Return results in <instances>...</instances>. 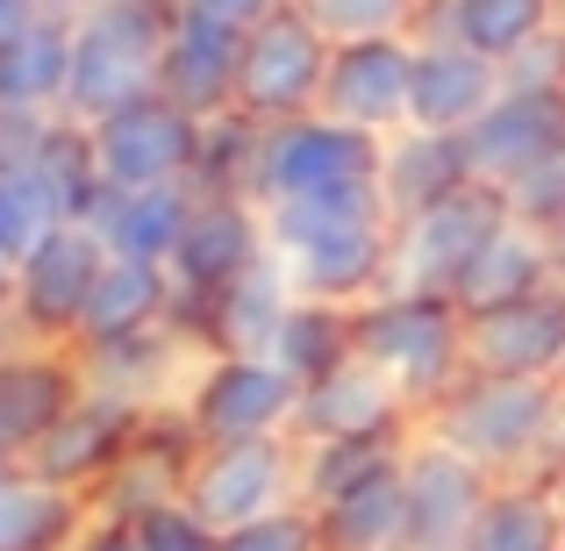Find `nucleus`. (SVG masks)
Returning a JSON list of instances; mask_svg holds the SVG:
<instances>
[{"instance_id": "1", "label": "nucleus", "mask_w": 565, "mask_h": 551, "mask_svg": "<svg viewBox=\"0 0 565 551\" xmlns=\"http://www.w3.org/2000/svg\"><path fill=\"white\" fill-rule=\"evenodd\" d=\"M429 437L487 466L501 487L509 480H552L565 466V380H487L466 372L437 409L423 415Z\"/></svg>"}, {"instance_id": "2", "label": "nucleus", "mask_w": 565, "mask_h": 551, "mask_svg": "<svg viewBox=\"0 0 565 551\" xmlns=\"http://www.w3.org/2000/svg\"><path fill=\"white\" fill-rule=\"evenodd\" d=\"M166 36H172V0H108V8L72 14L65 115L72 123H100V115L158 94Z\"/></svg>"}, {"instance_id": "3", "label": "nucleus", "mask_w": 565, "mask_h": 551, "mask_svg": "<svg viewBox=\"0 0 565 551\" xmlns=\"http://www.w3.org/2000/svg\"><path fill=\"white\" fill-rule=\"evenodd\" d=\"M351 337L359 359L380 365L401 394L415 401V415H429L458 380H466V308L444 294H373L351 308Z\"/></svg>"}, {"instance_id": "4", "label": "nucleus", "mask_w": 565, "mask_h": 551, "mask_svg": "<svg viewBox=\"0 0 565 551\" xmlns=\"http://www.w3.org/2000/svg\"><path fill=\"white\" fill-rule=\"evenodd\" d=\"M186 516L207 523L215 538L279 516L301 501V444L294 437H236V444H201L186 473Z\"/></svg>"}, {"instance_id": "5", "label": "nucleus", "mask_w": 565, "mask_h": 551, "mask_svg": "<svg viewBox=\"0 0 565 551\" xmlns=\"http://www.w3.org/2000/svg\"><path fill=\"white\" fill-rule=\"evenodd\" d=\"M509 193L501 187H458L451 201L423 208V215H401L394 222V251H386V287L394 294H444L451 301L466 265L480 258V244L509 222Z\"/></svg>"}, {"instance_id": "6", "label": "nucleus", "mask_w": 565, "mask_h": 551, "mask_svg": "<svg viewBox=\"0 0 565 551\" xmlns=\"http://www.w3.org/2000/svg\"><path fill=\"white\" fill-rule=\"evenodd\" d=\"M380 151H386V137H365V129L337 123V115H322V108L316 115H294V123H265L250 201L279 208V201H301V193L380 180Z\"/></svg>"}, {"instance_id": "7", "label": "nucleus", "mask_w": 565, "mask_h": 551, "mask_svg": "<svg viewBox=\"0 0 565 551\" xmlns=\"http://www.w3.org/2000/svg\"><path fill=\"white\" fill-rule=\"evenodd\" d=\"M330 51L337 43L308 22L301 8L265 14L244 36V65H236V108L250 123H294V115L322 108V80H330Z\"/></svg>"}, {"instance_id": "8", "label": "nucleus", "mask_w": 565, "mask_h": 551, "mask_svg": "<svg viewBox=\"0 0 565 551\" xmlns=\"http://www.w3.org/2000/svg\"><path fill=\"white\" fill-rule=\"evenodd\" d=\"M108 258L115 251L100 244L94 222H65L36 258L14 265V316H8V330L22 337V345H79L86 301H94Z\"/></svg>"}, {"instance_id": "9", "label": "nucleus", "mask_w": 565, "mask_h": 551, "mask_svg": "<svg viewBox=\"0 0 565 551\" xmlns=\"http://www.w3.org/2000/svg\"><path fill=\"white\" fill-rule=\"evenodd\" d=\"M301 380L265 351H215L186 394V423L201 444H236V437H294Z\"/></svg>"}, {"instance_id": "10", "label": "nucleus", "mask_w": 565, "mask_h": 551, "mask_svg": "<svg viewBox=\"0 0 565 551\" xmlns=\"http://www.w3.org/2000/svg\"><path fill=\"white\" fill-rule=\"evenodd\" d=\"M466 158L480 187H530L537 172H552L565 158V86H537V80H509L501 100L466 129Z\"/></svg>"}, {"instance_id": "11", "label": "nucleus", "mask_w": 565, "mask_h": 551, "mask_svg": "<svg viewBox=\"0 0 565 551\" xmlns=\"http://www.w3.org/2000/svg\"><path fill=\"white\" fill-rule=\"evenodd\" d=\"M494 487L501 480L487 466H472L466 452H451L444 437H429L415 423L408 458H401V495H408V544L401 551H466Z\"/></svg>"}, {"instance_id": "12", "label": "nucleus", "mask_w": 565, "mask_h": 551, "mask_svg": "<svg viewBox=\"0 0 565 551\" xmlns=\"http://www.w3.org/2000/svg\"><path fill=\"white\" fill-rule=\"evenodd\" d=\"M86 129H94V158H100V180L108 187H193L201 115H186L180 100L143 94Z\"/></svg>"}, {"instance_id": "13", "label": "nucleus", "mask_w": 565, "mask_h": 551, "mask_svg": "<svg viewBox=\"0 0 565 551\" xmlns=\"http://www.w3.org/2000/svg\"><path fill=\"white\" fill-rule=\"evenodd\" d=\"M265 258H273L265 208L236 201V193H201L193 215H186L180 251H172V287H180V301H215L244 273H258Z\"/></svg>"}, {"instance_id": "14", "label": "nucleus", "mask_w": 565, "mask_h": 551, "mask_svg": "<svg viewBox=\"0 0 565 551\" xmlns=\"http://www.w3.org/2000/svg\"><path fill=\"white\" fill-rule=\"evenodd\" d=\"M86 394V372L72 345H22L0 351V466H29L43 437L72 415Z\"/></svg>"}, {"instance_id": "15", "label": "nucleus", "mask_w": 565, "mask_h": 551, "mask_svg": "<svg viewBox=\"0 0 565 551\" xmlns=\"http://www.w3.org/2000/svg\"><path fill=\"white\" fill-rule=\"evenodd\" d=\"M466 372L487 380H565V287L466 316Z\"/></svg>"}, {"instance_id": "16", "label": "nucleus", "mask_w": 565, "mask_h": 551, "mask_svg": "<svg viewBox=\"0 0 565 551\" xmlns=\"http://www.w3.org/2000/svg\"><path fill=\"white\" fill-rule=\"evenodd\" d=\"M415 94V36H359L330 51L322 80V115L365 129V137H401Z\"/></svg>"}, {"instance_id": "17", "label": "nucleus", "mask_w": 565, "mask_h": 551, "mask_svg": "<svg viewBox=\"0 0 565 551\" xmlns=\"http://www.w3.org/2000/svg\"><path fill=\"white\" fill-rule=\"evenodd\" d=\"M415 401L386 380L380 365L344 359L337 372L301 386V409H294V444H337V437H394V430H415Z\"/></svg>"}, {"instance_id": "18", "label": "nucleus", "mask_w": 565, "mask_h": 551, "mask_svg": "<svg viewBox=\"0 0 565 551\" xmlns=\"http://www.w3.org/2000/svg\"><path fill=\"white\" fill-rule=\"evenodd\" d=\"M137 423H143L137 401H115V394H94V386H86L65 423L29 452V473L51 480V487H72V495H94V487L122 466V452L137 444Z\"/></svg>"}, {"instance_id": "19", "label": "nucleus", "mask_w": 565, "mask_h": 551, "mask_svg": "<svg viewBox=\"0 0 565 551\" xmlns=\"http://www.w3.org/2000/svg\"><path fill=\"white\" fill-rule=\"evenodd\" d=\"M509 86V65L466 51V43H423L415 36V94H408V129L466 137Z\"/></svg>"}, {"instance_id": "20", "label": "nucleus", "mask_w": 565, "mask_h": 551, "mask_svg": "<svg viewBox=\"0 0 565 551\" xmlns=\"http://www.w3.org/2000/svg\"><path fill=\"white\" fill-rule=\"evenodd\" d=\"M558 29V0H423L415 36L423 43H466V51L515 65Z\"/></svg>"}, {"instance_id": "21", "label": "nucleus", "mask_w": 565, "mask_h": 551, "mask_svg": "<svg viewBox=\"0 0 565 551\" xmlns=\"http://www.w3.org/2000/svg\"><path fill=\"white\" fill-rule=\"evenodd\" d=\"M544 287H565V244L552 230H537V222L509 215L480 244V258L466 265L451 301L472 316V308H501V301H523V294H544Z\"/></svg>"}, {"instance_id": "22", "label": "nucleus", "mask_w": 565, "mask_h": 551, "mask_svg": "<svg viewBox=\"0 0 565 551\" xmlns=\"http://www.w3.org/2000/svg\"><path fill=\"white\" fill-rule=\"evenodd\" d=\"M236 65H244V36L215 22H193L172 8V36H166V72H158V94L180 100L186 115L215 123L236 108Z\"/></svg>"}, {"instance_id": "23", "label": "nucleus", "mask_w": 565, "mask_h": 551, "mask_svg": "<svg viewBox=\"0 0 565 551\" xmlns=\"http://www.w3.org/2000/svg\"><path fill=\"white\" fill-rule=\"evenodd\" d=\"M172 308H180L172 265H151V258H108V273H100L94 301H86L79 345H122V337L172 330Z\"/></svg>"}, {"instance_id": "24", "label": "nucleus", "mask_w": 565, "mask_h": 551, "mask_svg": "<svg viewBox=\"0 0 565 551\" xmlns=\"http://www.w3.org/2000/svg\"><path fill=\"white\" fill-rule=\"evenodd\" d=\"M201 193L193 187H108L94 208V230L115 258H151V265H172L186 236V215Z\"/></svg>"}, {"instance_id": "25", "label": "nucleus", "mask_w": 565, "mask_h": 551, "mask_svg": "<svg viewBox=\"0 0 565 551\" xmlns=\"http://www.w3.org/2000/svg\"><path fill=\"white\" fill-rule=\"evenodd\" d=\"M458 187H472V158H466V137H437V129H401L386 137L380 151V193L386 208L401 215H423V208L451 201Z\"/></svg>"}, {"instance_id": "26", "label": "nucleus", "mask_w": 565, "mask_h": 551, "mask_svg": "<svg viewBox=\"0 0 565 551\" xmlns=\"http://www.w3.org/2000/svg\"><path fill=\"white\" fill-rule=\"evenodd\" d=\"M65 86H72V14H43L14 43H0V108L65 115Z\"/></svg>"}, {"instance_id": "27", "label": "nucleus", "mask_w": 565, "mask_h": 551, "mask_svg": "<svg viewBox=\"0 0 565 551\" xmlns=\"http://www.w3.org/2000/svg\"><path fill=\"white\" fill-rule=\"evenodd\" d=\"M94 523V501L36 480L29 466H0V551H65Z\"/></svg>"}, {"instance_id": "28", "label": "nucleus", "mask_w": 565, "mask_h": 551, "mask_svg": "<svg viewBox=\"0 0 565 551\" xmlns=\"http://www.w3.org/2000/svg\"><path fill=\"white\" fill-rule=\"evenodd\" d=\"M265 230H273V251H301L316 236L394 230V208H386L380 180H359V187H330V193H301V201L265 208Z\"/></svg>"}, {"instance_id": "29", "label": "nucleus", "mask_w": 565, "mask_h": 551, "mask_svg": "<svg viewBox=\"0 0 565 551\" xmlns=\"http://www.w3.org/2000/svg\"><path fill=\"white\" fill-rule=\"evenodd\" d=\"M415 430H394V437H337V444H301V501L308 509H330V501L359 495V487L401 473Z\"/></svg>"}, {"instance_id": "30", "label": "nucleus", "mask_w": 565, "mask_h": 551, "mask_svg": "<svg viewBox=\"0 0 565 551\" xmlns=\"http://www.w3.org/2000/svg\"><path fill=\"white\" fill-rule=\"evenodd\" d=\"M265 359H279L294 372V380H322V372H337L344 359H359V337H351V308L344 301H308V294H294L287 322H279L273 351Z\"/></svg>"}, {"instance_id": "31", "label": "nucleus", "mask_w": 565, "mask_h": 551, "mask_svg": "<svg viewBox=\"0 0 565 551\" xmlns=\"http://www.w3.org/2000/svg\"><path fill=\"white\" fill-rule=\"evenodd\" d=\"M29 166L43 172V187L57 193V208H65V222H94L100 193H108V180H100V158H94V129L72 123V115H51L43 123V144Z\"/></svg>"}, {"instance_id": "32", "label": "nucleus", "mask_w": 565, "mask_h": 551, "mask_svg": "<svg viewBox=\"0 0 565 551\" xmlns=\"http://www.w3.org/2000/svg\"><path fill=\"white\" fill-rule=\"evenodd\" d=\"M316 523H322V544L330 551H401L408 544V495H401V473H386V480L359 487V495L316 509Z\"/></svg>"}, {"instance_id": "33", "label": "nucleus", "mask_w": 565, "mask_h": 551, "mask_svg": "<svg viewBox=\"0 0 565 551\" xmlns=\"http://www.w3.org/2000/svg\"><path fill=\"white\" fill-rule=\"evenodd\" d=\"M466 551H565V530H558V509H552V487L537 480H509L494 487V501L480 509Z\"/></svg>"}, {"instance_id": "34", "label": "nucleus", "mask_w": 565, "mask_h": 551, "mask_svg": "<svg viewBox=\"0 0 565 551\" xmlns=\"http://www.w3.org/2000/svg\"><path fill=\"white\" fill-rule=\"evenodd\" d=\"M172 330H151V337H122V345H72L79 351V372L94 394H115V401H137L151 409L158 386H166V365H172Z\"/></svg>"}, {"instance_id": "35", "label": "nucleus", "mask_w": 565, "mask_h": 551, "mask_svg": "<svg viewBox=\"0 0 565 551\" xmlns=\"http://www.w3.org/2000/svg\"><path fill=\"white\" fill-rule=\"evenodd\" d=\"M57 230H65V208H57V193L43 187V172L36 166H8L0 172V258L8 265L36 258Z\"/></svg>"}, {"instance_id": "36", "label": "nucleus", "mask_w": 565, "mask_h": 551, "mask_svg": "<svg viewBox=\"0 0 565 551\" xmlns=\"http://www.w3.org/2000/svg\"><path fill=\"white\" fill-rule=\"evenodd\" d=\"M258 137H265V123H250L244 108L201 123L193 193H236V201H250V180H258Z\"/></svg>"}, {"instance_id": "37", "label": "nucleus", "mask_w": 565, "mask_h": 551, "mask_svg": "<svg viewBox=\"0 0 565 551\" xmlns=\"http://www.w3.org/2000/svg\"><path fill=\"white\" fill-rule=\"evenodd\" d=\"M330 43H359V36H415L423 0H294Z\"/></svg>"}, {"instance_id": "38", "label": "nucleus", "mask_w": 565, "mask_h": 551, "mask_svg": "<svg viewBox=\"0 0 565 551\" xmlns=\"http://www.w3.org/2000/svg\"><path fill=\"white\" fill-rule=\"evenodd\" d=\"M222 551H330V544H322L316 509H308V501H294V509H279V516H258V523L230 530Z\"/></svg>"}, {"instance_id": "39", "label": "nucleus", "mask_w": 565, "mask_h": 551, "mask_svg": "<svg viewBox=\"0 0 565 551\" xmlns=\"http://www.w3.org/2000/svg\"><path fill=\"white\" fill-rule=\"evenodd\" d=\"M143 544L151 551H222V538L207 523H193L186 516V501H172V509H158V516H143Z\"/></svg>"}, {"instance_id": "40", "label": "nucleus", "mask_w": 565, "mask_h": 551, "mask_svg": "<svg viewBox=\"0 0 565 551\" xmlns=\"http://www.w3.org/2000/svg\"><path fill=\"white\" fill-rule=\"evenodd\" d=\"M180 14H193V22H215L230 29V36H250V29L265 22V14H279L287 0H172Z\"/></svg>"}, {"instance_id": "41", "label": "nucleus", "mask_w": 565, "mask_h": 551, "mask_svg": "<svg viewBox=\"0 0 565 551\" xmlns=\"http://www.w3.org/2000/svg\"><path fill=\"white\" fill-rule=\"evenodd\" d=\"M43 123H51V115H14V108H0V172H8V166H29V158H36Z\"/></svg>"}, {"instance_id": "42", "label": "nucleus", "mask_w": 565, "mask_h": 551, "mask_svg": "<svg viewBox=\"0 0 565 551\" xmlns=\"http://www.w3.org/2000/svg\"><path fill=\"white\" fill-rule=\"evenodd\" d=\"M65 551H151V544H143V530H137V523L94 516V523H86V530H79V538H72Z\"/></svg>"}, {"instance_id": "43", "label": "nucleus", "mask_w": 565, "mask_h": 551, "mask_svg": "<svg viewBox=\"0 0 565 551\" xmlns=\"http://www.w3.org/2000/svg\"><path fill=\"white\" fill-rule=\"evenodd\" d=\"M43 14H51L43 0H0V43H14L29 22H43Z\"/></svg>"}, {"instance_id": "44", "label": "nucleus", "mask_w": 565, "mask_h": 551, "mask_svg": "<svg viewBox=\"0 0 565 551\" xmlns=\"http://www.w3.org/2000/svg\"><path fill=\"white\" fill-rule=\"evenodd\" d=\"M8 316H14V265L0 258V330H8Z\"/></svg>"}, {"instance_id": "45", "label": "nucleus", "mask_w": 565, "mask_h": 551, "mask_svg": "<svg viewBox=\"0 0 565 551\" xmlns=\"http://www.w3.org/2000/svg\"><path fill=\"white\" fill-rule=\"evenodd\" d=\"M51 14H86V8H108V0H43Z\"/></svg>"}, {"instance_id": "46", "label": "nucleus", "mask_w": 565, "mask_h": 551, "mask_svg": "<svg viewBox=\"0 0 565 551\" xmlns=\"http://www.w3.org/2000/svg\"><path fill=\"white\" fill-rule=\"evenodd\" d=\"M544 487H552V509H558V530H565V466H558V473H552Z\"/></svg>"}, {"instance_id": "47", "label": "nucleus", "mask_w": 565, "mask_h": 551, "mask_svg": "<svg viewBox=\"0 0 565 551\" xmlns=\"http://www.w3.org/2000/svg\"><path fill=\"white\" fill-rule=\"evenodd\" d=\"M558 86H565V22H558Z\"/></svg>"}, {"instance_id": "48", "label": "nucleus", "mask_w": 565, "mask_h": 551, "mask_svg": "<svg viewBox=\"0 0 565 551\" xmlns=\"http://www.w3.org/2000/svg\"><path fill=\"white\" fill-rule=\"evenodd\" d=\"M8 345H14V330H0V351H8Z\"/></svg>"}, {"instance_id": "49", "label": "nucleus", "mask_w": 565, "mask_h": 551, "mask_svg": "<svg viewBox=\"0 0 565 551\" xmlns=\"http://www.w3.org/2000/svg\"><path fill=\"white\" fill-rule=\"evenodd\" d=\"M558 244H565V222H558Z\"/></svg>"}]
</instances>
